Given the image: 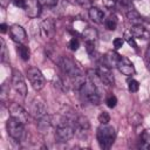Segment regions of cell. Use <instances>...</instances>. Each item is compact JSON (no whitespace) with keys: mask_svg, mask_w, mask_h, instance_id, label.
I'll return each mask as SVG.
<instances>
[{"mask_svg":"<svg viewBox=\"0 0 150 150\" xmlns=\"http://www.w3.org/2000/svg\"><path fill=\"white\" fill-rule=\"evenodd\" d=\"M116 138V131L115 128L109 125L108 123H101V125L97 128L96 131V139L98 145L102 149H109Z\"/></svg>","mask_w":150,"mask_h":150,"instance_id":"cell-1","label":"cell"},{"mask_svg":"<svg viewBox=\"0 0 150 150\" xmlns=\"http://www.w3.org/2000/svg\"><path fill=\"white\" fill-rule=\"evenodd\" d=\"M80 95L82 97L83 101L93 104V105H98L100 102H101V97H100V94H98V89L95 87V84L88 80L86 81L82 87L80 88Z\"/></svg>","mask_w":150,"mask_h":150,"instance_id":"cell-2","label":"cell"},{"mask_svg":"<svg viewBox=\"0 0 150 150\" xmlns=\"http://www.w3.org/2000/svg\"><path fill=\"white\" fill-rule=\"evenodd\" d=\"M59 67L60 69L62 70L63 75H66V77L68 79V81L82 75V71L81 69L77 67V64L71 60V59H68V57H60L59 60ZM66 87H67V83H66Z\"/></svg>","mask_w":150,"mask_h":150,"instance_id":"cell-3","label":"cell"},{"mask_svg":"<svg viewBox=\"0 0 150 150\" xmlns=\"http://www.w3.org/2000/svg\"><path fill=\"white\" fill-rule=\"evenodd\" d=\"M25 124H22L21 122H19L18 120L9 117L6 122V130L7 134L11 138H13L14 141H20L22 139L23 135H25Z\"/></svg>","mask_w":150,"mask_h":150,"instance_id":"cell-4","label":"cell"},{"mask_svg":"<svg viewBox=\"0 0 150 150\" xmlns=\"http://www.w3.org/2000/svg\"><path fill=\"white\" fill-rule=\"evenodd\" d=\"M27 77L32 84V87L35 90H41L46 84V79L42 74V71L36 67H30L27 69Z\"/></svg>","mask_w":150,"mask_h":150,"instance_id":"cell-5","label":"cell"},{"mask_svg":"<svg viewBox=\"0 0 150 150\" xmlns=\"http://www.w3.org/2000/svg\"><path fill=\"white\" fill-rule=\"evenodd\" d=\"M12 87L15 90V93L18 95H20L22 98L26 97L27 86H26V82H25V79H23L21 71L18 69H14L12 71Z\"/></svg>","mask_w":150,"mask_h":150,"instance_id":"cell-6","label":"cell"},{"mask_svg":"<svg viewBox=\"0 0 150 150\" xmlns=\"http://www.w3.org/2000/svg\"><path fill=\"white\" fill-rule=\"evenodd\" d=\"M75 135V130L74 127L69 125V124H62L56 127L55 129V139L59 143H66L68 141H70Z\"/></svg>","mask_w":150,"mask_h":150,"instance_id":"cell-7","label":"cell"},{"mask_svg":"<svg viewBox=\"0 0 150 150\" xmlns=\"http://www.w3.org/2000/svg\"><path fill=\"white\" fill-rule=\"evenodd\" d=\"M74 130L75 135H77L81 138H86L90 130V123L89 120L86 116H77L74 120Z\"/></svg>","mask_w":150,"mask_h":150,"instance_id":"cell-8","label":"cell"},{"mask_svg":"<svg viewBox=\"0 0 150 150\" xmlns=\"http://www.w3.org/2000/svg\"><path fill=\"white\" fill-rule=\"evenodd\" d=\"M96 71H97L98 77H100L101 81L103 82V84H105V86H114L115 79H114L111 68H110L109 66H107L104 62H103V63H100V64L97 66Z\"/></svg>","mask_w":150,"mask_h":150,"instance_id":"cell-9","label":"cell"},{"mask_svg":"<svg viewBox=\"0 0 150 150\" xmlns=\"http://www.w3.org/2000/svg\"><path fill=\"white\" fill-rule=\"evenodd\" d=\"M8 110H9V116L18 120L22 124H26L28 122V112L19 103H15V102L11 103L8 107Z\"/></svg>","mask_w":150,"mask_h":150,"instance_id":"cell-10","label":"cell"},{"mask_svg":"<svg viewBox=\"0 0 150 150\" xmlns=\"http://www.w3.org/2000/svg\"><path fill=\"white\" fill-rule=\"evenodd\" d=\"M29 114L35 120H40L45 115H47V108L43 101L40 98H34L29 105Z\"/></svg>","mask_w":150,"mask_h":150,"instance_id":"cell-11","label":"cell"},{"mask_svg":"<svg viewBox=\"0 0 150 150\" xmlns=\"http://www.w3.org/2000/svg\"><path fill=\"white\" fill-rule=\"evenodd\" d=\"M116 68L118 69V71L125 76H132L135 73H136V69H135V66L134 63L125 56H122L120 57L117 64H116Z\"/></svg>","mask_w":150,"mask_h":150,"instance_id":"cell-12","label":"cell"},{"mask_svg":"<svg viewBox=\"0 0 150 150\" xmlns=\"http://www.w3.org/2000/svg\"><path fill=\"white\" fill-rule=\"evenodd\" d=\"M23 9L29 18L35 19L41 13V4L39 0H26V5Z\"/></svg>","mask_w":150,"mask_h":150,"instance_id":"cell-13","label":"cell"},{"mask_svg":"<svg viewBox=\"0 0 150 150\" xmlns=\"http://www.w3.org/2000/svg\"><path fill=\"white\" fill-rule=\"evenodd\" d=\"M9 33H11V36H12L13 41H15L16 43H23L27 40L26 30L20 25H12L9 27Z\"/></svg>","mask_w":150,"mask_h":150,"instance_id":"cell-14","label":"cell"},{"mask_svg":"<svg viewBox=\"0 0 150 150\" xmlns=\"http://www.w3.org/2000/svg\"><path fill=\"white\" fill-rule=\"evenodd\" d=\"M40 34L45 39H50L55 34V25L52 19H46L40 23Z\"/></svg>","mask_w":150,"mask_h":150,"instance_id":"cell-15","label":"cell"},{"mask_svg":"<svg viewBox=\"0 0 150 150\" xmlns=\"http://www.w3.org/2000/svg\"><path fill=\"white\" fill-rule=\"evenodd\" d=\"M88 15H89V19L95 23L104 22V13L97 7H90L88 9Z\"/></svg>","mask_w":150,"mask_h":150,"instance_id":"cell-16","label":"cell"},{"mask_svg":"<svg viewBox=\"0 0 150 150\" xmlns=\"http://www.w3.org/2000/svg\"><path fill=\"white\" fill-rule=\"evenodd\" d=\"M128 32L135 39H145L148 36V32H146V29L142 25H134Z\"/></svg>","mask_w":150,"mask_h":150,"instance_id":"cell-17","label":"cell"},{"mask_svg":"<svg viewBox=\"0 0 150 150\" xmlns=\"http://www.w3.org/2000/svg\"><path fill=\"white\" fill-rule=\"evenodd\" d=\"M120 57H121V55H120L118 53L110 50V52H108V53L105 54V56H104V63H105L107 66H109L110 68H111V67H116V64H117Z\"/></svg>","mask_w":150,"mask_h":150,"instance_id":"cell-18","label":"cell"},{"mask_svg":"<svg viewBox=\"0 0 150 150\" xmlns=\"http://www.w3.org/2000/svg\"><path fill=\"white\" fill-rule=\"evenodd\" d=\"M38 121H39L38 122V129L41 132H47V130L53 125V123H52V116H48V115H45L43 117H41Z\"/></svg>","mask_w":150,"mask_h":150,"instance_id":"cell-19","label":"cell"},{"mask_svg":"<svg viewBox=\"0 0 150 150\" xmlns=\"http://www.w3.org/2000/svg\"><path fill=\"white\" fill-rule=\"evenodd\" d=\"M16 53L20 56V59L23 60V61H28L29 57H30L29 48L27 46H25L23 43H18V46H16Z\"/></svg>","mask_w":150,"mask_h":150,"instance_id":"cell-20","label":"cell"},{"mask_svg":"<svg viewBox=\"0 0 150 150\" xmlns=\"http://www.w3.org/2000/svg\"><path fill=\"white\" fill-rule=\"evenodd\" d=\"M82 36L84 41H95L97 39V30L91 27H87L82 32Z\"/></svg>","mask_w":150,"mask_h":150,"instance_id":"cell-21","label":"cell"},{"mask_svg":"<svg viewBox=\"0 0 150 150\" xmlns=\"http://www.w3.org/2000/svg\"><path fill=\"white\" fill-rule=\"evenodd\" d=\"M104 26L108 30H115L117 27V18L114 14H110L107 19H104Z\"/></svg>","mask_w":150,"mask_h":150,"instance_id":"cell-22","label":"cell"},{"mask_svg":"<svg viewBox=\"0 0 150 150\" xmlns=\"http://www.w3.org/2000/svg\"><path fill=\"white\" fill-rule=\"evenodd\" d=\"M139 143H141V146L142 148H145V149H149L150 148V129H146V130H144L141 134Z\"/></svg>","mask_w":150,"mask_h":150,"instance_id":"cell-23","label":"cell"},{"mask_svg":"<svg viewBox=\"0 0 150 150\" xmlns=\"http://www.w3.org/2000/svg\"><path fill=\"white\" fill-rule=\"evenodd\" d=\"M138 89H139V83H138V81H136V80H134V79L128 80V90H129L130 93H137Z\"/></svg>","mask_w":150,"mask_h":150,"instance_id":"cell-24","label":"cell"},{"mask_svg":"<svg viewBox=\"0 0 150 150\" xmlns=\"http://www.w3.org/2000/svg\"><path fill=\"white\" fill-rule=\"evenodd\" d=\"M124 39H125V41L129 43V46H131L134 49H137V43H136V41H135V38H134L129 32H125V33H124Z\"/></svg>","mask_w":150,"mask_h":150,"instance_id":"cell-25","label":"cell"},{"mask_svg":"<svg viewBox=\"0 0 150 150\" xmlns=\"http://www.w3.org/2000/svg\"><path fill=\"white\" fill-rule=\"evenodd\" d=\"M1 61L2 62H6L8 59H9V54H8V52H7V48H6V45H5V42H4V40L1 39Z\"/></svg>","mask_w":150,"mask_h":150,"instance_id":"cell-26","label":"cell"},{"mask_svg":"<svg viewBox=\"0 0 150 150\" xmlns=\"http://www.w3.org/2000/svg\"><path fill=\"white\" fill-rule=\"evenodd\" d=\"M105 104H107V107H109V108H115L116 104H117V98H116V96H115V95H109V96L105 98Z\"/></svg>","mask_w":150,"mask_h":150,"instance_id":"cell-27","label":"cell"},{"mask_svg":"<svg viewBox=\"0 0 150 150\" xmlns=\"http://www.w3.org/2000/svg\"><path fill=\"white\" fill-rule=\"evenodd\" d=\"M68 47H69L70 50H77L79 47H80V41H79V39H76V38L70 39V41H69V43H68Z\"/></svg>","mask_w":150,"mask_h":150,"instance_id":"cell-28","label":"cell"},{"mask_svg":"<svg viewBox=\"0 0 150 150\" xmlns=\"http://www.w3.org/2000/svg\"><path fill=\"white\" fill-rule=\"evenodd\" d=\"M110 121V115L107 111H102L98 115V122L100 123H108Z\"/></svg>","mask_w":150,"mask_h":150,"instance_id":"cell-29","label":"cell"},{"mask_svg":"<svg viewBox=\"0 0 150 150\" xmlns=\"http://www.w3.org/2000/svg\"><path fill=\"white\" fill-rule=\"evenodd\" d=\"M123 43H124V39H123V38H115V39L112 40V45H114V48H115V49L122 48Z\"/></svg>","mask_w":150,"mask_h":150,"instance_id":"cell-30","label":"cell"},{"mask_svg":"<svg viewBox=\"0 0 150 150\" xmlns=\"http://www.w3.org/2000/svg\"><path fill=\"white\" fill-rule=\"evenodd\" d=\"M130 121H131L130 123H131L132 125H138V124H141V122H142V116H141L139 114H134Z\"/></svg>","mask_w":150,"mask_h":150,"instance_id":"cell-31","label":"cell"},{"mask_svg":"<svg viewBox=\"0 0 150 150\" xmlns=\"http://www.w3.org/2000/svg\"><path fill=\"white\" fill-rule=\"evenodd\" d=\"M41 6H47V7H54L59 0H39Z\"/></svg>","mask_w":150,"mask_h":150,"instance_id":"cell-32","label":"cell"},{"mask_svg":"<svg viewBox=\"0 0 150 150\" xmlns=\"http://www.w3.org/2000/svg\"><path fill=\"white\" fill-rule=\"evenodd\" d=\"M86 49L88 54H91L95 50V41H86Z\"/></svg>","mask_w":150,"mask_h":150,"instance_id":"cell-33","label":"cell"},{"mask_svg":"<svg viewBox=\"0 0 150 150\" xmlns=\"http://www.w3.org/2000/svg\"><path fill=\"white\" fill-rule=\"evenodd\" d=\"M102 4L105 8H112L116 6L117 0H102Z\"/></svg>","mask_w":150,"mask_h":150,"instance_id":"cell-34","label":"cell"},{"mask_svg":"<svg viewBox=\"0 0 150 150\" xmlns=\"http://www.w3.org/2000/svg\"><path fill=\"white\" fill-rule=\"evenodd\" d=\"M13 4L19 7V8H25V5H26V0H13Z\"/></svg>","mask_w":150,"mask_h":150,"instance_id":"cell-35","label":"cell"},{"mask_svg":"<svg viewBox=\"0 0 150 150\" xmlns=\"http://www.w3.org/2000/svg\"><path fill=\"white\" fill-rule=\"evenodd\" d=\"M77 4H80V5H82V6H88V5H90L91 4V1L93 0H75Z\"/></svg>","mask_w":150,"mask_h":150,"instance_id":"cell-36","label":"cell"},{"mask_svg":"<svg viewBox=\"0 0 150 150\" xmlns=\"http://www.w3.org/2000/svg\"><path fill=\"white\" fill-rule=\"evenodd\" d=\"M9 1H11V0H0V5H1V7H2V8L7 7L8 4H9Z\"/></svg>","mask_w":150,"mask_h":150,"instance_id":"cell-37","label":"cell"},{"mask_svg":"<svg viewBox=\"0 0 150 150\" xmlns=\"http://www.w3.org/2000/svg\"><path fill=\"white\" fill-rule=\"evenodd\" d=\"M0 32L1 33H6L7 32V25L6 23H1L0 25Z\"/></svg>","mask_w":150,"mask_h":150,"instance_id":"cell-38","label":"cell"},{"mask_svg":"<svg viewBox=\"0 0 150 150\" xmlns=\"http://www.w3.org/2000/svg\"><path fill=\"white\" fill-rule=\"evenodd\" d=\"M149 49H150V48H149Z\"/></svg>","mask_w":150,"mask_h":150,"instance_id":"cell-39","label":"cell"}]
</instances>
